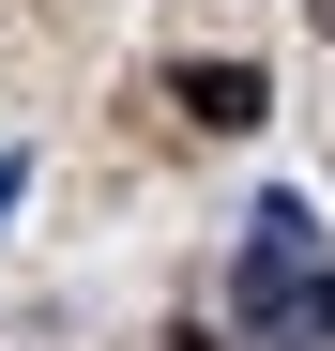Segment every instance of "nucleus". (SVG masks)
<instances>
[{
    "label": "nucleus",
    "instance_id": "1",
    "mask_svg": "<svg viewBox=\"0 0 335 351\" xmlns=\"http://www.w3.org/2000/svg\"><path fill=\"white\" fill-rule=\"evenodd\" d=\"M229 306H244V336H274V351H335V245H320L305 199H259V214H244Z\"/></svg>",
    "mask_w": 335,
    "mask_h": 351
},
{
    "label": "nucleus",
    "instance_id": "2",
    "mask_svg": "<svg viewBox=\"0 0 335 351\" xmlns=\"http://www.w3.org/2000/svg\"><path fill=\"white\" fill-rule=\"evenodd\" d=\"M168 92H183V123H198V138H259V107H274L259 62H183Z\"/></svg>",
    "mask_w": 335,
    "mask_h": 351
},
{
    "label": "nucleus",
    "instance_id": "3",
    "mask_svg": "<svg viewBox=\"0 0 335 351\" xmlns=\"http://www.w3.org/2000/svg\"><path fill=\"white\" fill-rule=\"evenodd\" d=\"M16 199H31V168H16V153H0V229H16Z\"/></svg>",
    "mask_w": 335,
    "mask_h": 351
},
{
    "label": "nucleus",
    "instance_id": "4",
    "mask_svg": "<svg viewBox=\"0 0 335 351\" xmlns=\"http://www.w3.org/2000/svg\"><path fill=\"white\" fill-rule=\"evenodd\" d=\"M168 351H229V336H213V321H168Z\"/></svg>",
    "mask_w": 335,
    "mask_h": 351
}]
</instances>
